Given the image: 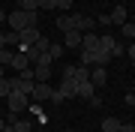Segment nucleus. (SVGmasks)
I'll list each match as a JSON object with an SVG mask.
<instances>
[{"instance_id": "f257e3e1", "label": "nucleus", "mask_w": 135, "mask_h": 132, "mask_svg": "<svg viewBox=\"0 0 135 132\" xmlns=\"http://www.w3.org/2000/svg\"><path fill=\"white\" fill-rule=\"evenodd\" d=\"M6 21H9V27L18 33V30H24V27H36L39 24V12H24V9H15L6 15Z\"/></svg>"}, {"instance_id": "f03ea898", "label": "nucleus", "mask_w": 135, "mask_h": 132, "mask_svg": "<svg viewBox=\"0 0 135 132\" xmlns=\"http://www.w3.org/2000/svg\"><path fill=\"white\" fill-rule=\"evenodd\" d=\"M6 105H9V114L18 117V114L30 105V96H27V93H21V90H12L9 96H6Z\"/></svg>"}, {"instance_id": "7ed1b4c3", "label": "nucleus", "mask_w": 135, "mask_h": 132, "mask_svg": "<svg viewBox=\"0 0 135 132\" xmlns=\"http://www.w3.org/2000/svg\"><path fill=\"white\" fill-rule=\"evenodd\" d=\"M39 27H24V30H18V51H24V48H30V45H36V39H39Z\"/></svg>"}, {"instance_id": "20e7f679", "label": "nucleus", "mask_w": 135, "mask_h": 132, "mask_svg": "<svg viewBox=\"0 0 135 132\" xmlns=\"http://www.w3.org/2000/svg\"><path fill=\"white\" fill-rule=\"evenodd\" d=\"M51 90H54V87H48V81H36V87H33V93H30V96H33L36 102H45V99L51 96Z\"/></svg>"}, {"instance_id": "39448f33", "label": "nucleus", "mask_w": 135, "mask_h": 132, "mask_svg": "<svg viewBox=\"0 0 135 132\" xmlns=\"http://www.w3.org/2000/svg\"><path fill=\"white\" fill-rule=\"evenodd\" d=\"M96 27V18H87V15H75V30L78 33H90Z\"/></svg>"}, {"instance_id": "423d86ee", "label": "nucleus", "mask_w": 135, "mask_h": 132, "mask_svg": "<svg viewBox=\"0 0 135 132\" xmlns=\"http://www.w3.org/2000/svg\"><path fill=\"white\" fill-rule=\"evenodd\" d=\"M63 48H81V33L78 30H66L63 33Z\"/></svg>"}, {"instance_id": "0eeeda50", "label": "nucleus", "mask_w": 135, "mask_h": 132, "mask_svg": "<svg viewBox=\"0 0 135 132\" xmlns=\"http://www.w3.org/2000/svg\"><path fill=\"white\" fill-rule=\"evenodd\" d=\"M90 81L96 84V87H105V81H108V72H105V66H93V69H90Z\"/></svg>"}, {"instance_id": "6e6552de", "label": "nucleus", "mask_w": 135, "mask_h": 132, "mask_svg": "<svg viewBox=\"0 0 135 132\" xmlns=\"http://www.w3.org/2000/svg\"><path fill=\"white\" fill-rule=\"evenodd\" d=\"M81 48L84 51H96L99 48V36L93 33V30H90V33H81Z\"/></svg>"}, {"instance_id": "1a4fd4ad", "label": "nucleus", "mask_w": 135, "mask_h": 132, "mask_svg": "<svg viewBox=\"0 0 135 132\" xmlns=\"http://www.w3.org/2000/svg\"><path fill=\"white\" fill-rule=\"evenodd\" d=\"M57 90H60V93H63V96H66V99H72V96H78V84H75L72 78H63V84H60Z\"/></svg>"}, {"instance_id": "9d476101", "label": "nucleus", "mask_w": 135, "mask_h": 132, "mask_svg": "<svg viewBox=\"0 0 135 132\" xmlns=\"http://www.w3.org/2000/svg\"><path fill=\"white\" fill-rule=\"evenodd\" d=\"M111 60H114L111 51H105V48H96V51H93V63H96V66H108Z\"/></svg>"}, {"instance_id": "9b49d317", "label": "nucleus", "mask_w": 135, "mask_h": 132, "mask_svg": "<svg viewBox=\"0 0 135 132\" xmlns=\"http://www.w3.org/2000/svg\"><path fill=\"white\" fill-rule=\"evenodd\" d=\"M108 18H111V24H126L129 12H126V6H114V12H111Z\"/></svg>"}, {"instance_id": "f8f14e48", "label": "nucleus", "mask_w": 135, "mask_h": 132, "mask_svg": "<svg viewBox=\"0 0 135 132\" xmlns=\"http://www.w3.org/2000/svg\"><path fill=\"white\" fill-rule=\"evenodd\" d=\"M93 93H96V84H93V81H81V84H78V96L90 99Z\"/></svg>"}, {"instance_id": "ddd939ff", "label": "nucleus", "mask_w": 135, "mask_h": 132, "mask_svg": "<svg viewBox=\"0 0 135 132\" xmlns=\"http://www.w3.org/2000/svg\"><path fill=\"white\" fill-rule=\"evenodd\" d=\"M51 78V66H33V81H48Z\"/></svg>"}, {"instance_id": "4468645a", "label": "nucleus", "mask_w": 135, "mask_h": 132, "mask_svg": "<svg viewBox=\"0 0 135 132\" xmlns=\"http://www.w3.org/2000/svg\"><path fill=\"white\" fill-rule=\"evenodd\" d=\"M57 27L66 33V30H75V15H63V18H57Z\"/></svg>"}, {"instance_id": "2eb2a0df", "label": "nucleus", "mask_w": 135, "mask_h": 132, "mask_svg": "<svg viewBox=\"0 0 135 132\" xmlns=\"http://www.w3.org/2000/svg\"><path fill=\"white\" fill-rule=\"evenodd\" d=\"M72 81H75V84H81V81H90V69H87V66H75V75H72Z\"/></svg>"}, {"instance_id": "dca6fc26", "label": "nucleus", "mask_w": 135, "mask_h": 132, "mask_svg": "<svg viewBox=\"0 0 135 132\" xmlns=\"http://www.w3.org/2000/svg\"><path fill=\"white\" fill-rule=\"evenodd\" d=\"M12 66H18V69H27V66H30L27 54H24V51H15V57H12Z\"/></svg>"}, {"instance_id": "f3484780", "label": "nucleus", "mask_w": 135, "mask_h": 132, "mask_svg": "<svg viewBox=\"0 0 135 132\" xmlns=\"http://www.w3.org/2000/svg\"><path fill=\"white\" fill-rule=\"evenodd\" d=\"M117 129H120V120L117 117H105L102 120V132H117Z\"/></svg>"}, {"instance_id": "a211bd4d", "label": "nucleus", "mask_w": 135, "mask_h": 132, "mask_svg": "<svg viewBox=\"0 0 135 132\" xmlns=\"http://www.w3.org/2000/svg\"><path fill=\"white\" fill-rule=\"evenodd\" d=\"M18 9H24V12H39V0H18Z\"/></svg>"}, {"instance_id": "6ab92c4d", "label": "nucleus", "mask_w": 135, "mask_h": 132, "mask_svg": "<svg viewBox=\"0 0 135 132\" xmlns=\"http://www.w3.org/2000/svg\"><path fill=\"white\" fill-rule=\"evenodd\" d=\"M114 45H117V39H114V36H111V33H105V36H99V48H105V51H111V48H114Z\"/></svg>"}, {"instance_id": "aec40b11", "label": "nucleus", "mask_w": 135, "mask_h": 132, "mask_svg": "<svg viewBox=\"0 0 135 132\" xmlns=\"http://www.w3.org/2000/svg\"><path fill=\"white\" fill-rule=\"evenodd\" d=\"M12 57H15V51L0 48V66H12Z\"/></svg>"}, {"instance_id": "412c9836", "label": "nucleus", "mask_w": 135, "mask_h": 132, "mask_svg": "<svg viewBox=\"0 0 135 132\" xmlns=\"http://www.w3.org/2000/svg\"><path fill=\"white\" fill-rule=\"evenodd\" d=\"M120 33L126 36V39H135V24H132V21H126V24H120Z\"/></svg>"}, {"instance_id": "4be33fe9", "label": "nucleus", "mask_w": 135, "mask_h": 132, "mask_svg": "<svg viewBox=\"0 0 135 132\" xmlns=\"http://www.w3.org/2000/svg\"><path fill=\"white\" fill-rule=\"evenodd\" d=\"M12 93V84H9V78H0V99H6Z\"/></svg>"}, {"instance_id": "5701e85b", "label": "nucleus", "mask_w": 135, "mask_h": 132, "mask_svg": "<svg viewBox=\"0 0 135 132\" xmlns=\"http://www.w3.org/2000/svg\"><path fill=\"white\" fill-rule=\"evenodd\" d=\"M36 48H39V54H45V51L51 48V39H48V36H39V39H36Z\"/></svg>"}, {"instance_id": "b1692460", "label": "nucleus", "mask_w": 135, "mask_h": 132, "mask_svg": "<svg viewBox=\"0 0 135 132\" xmlns=\"http://www.w3.org/2000/svg\"><path fill=\"white\" fill-rule=\"evenodd\" d=\"M54 9H60V12H69V9H72V0H54Z\"/></svg>"}, {"instance_id": "393cba45", "label": "nucleus", "mask_w": 135, "mask_h": 132, "mask_svg": "<svg viewBox=\"0 0 135 132\" xmlns=\"http://www.w3.org/2000/svg\"><path fill=\"white\" fill-rule=\"evenodd\" d=\"M48 54H51L54 60H57L60 54H63V45H60V42H51V48H48Z\"/></svg>"}, {"instance_id": "a878e982", "label": "nucleus", "mask_w": 135, "mask_h": 132, "mask_svg": "<svg viewBox=\"0 0 135 132\" xmlns=\"http://www.w3.org/2000/svg\"><path fill=\"white\" fill-rule=\"evenodd\" d=\"M51 60H54L51 54H39V60H36L33 66H51Z\"/></svg>"}, {"instance_id": "bb28decb", "label": "nucleus", "mask_w": 135, "mask_h": 132, "mask_svg": "<svg viewBox=\"0 0 135 132\" xmlns=\"http://www.w3.org/2000/svg\"><path fill=\"white\" fill-rule=\"evenodd\" d=\"M63 99H66V96H63L60 90H51V96H48V102H54V105H60Z\"/></svg>"}, {"instance_id": "cd10ccee", "label": "nucleus", "mask_w": 135, "mask_h": 132, "mask_svg": "<svg viewBox=\"0 0 135 132\" xmlns=\"http://www.w3.org/2000/svg\"><path fill=\"white\" fill-rule=\"evenodd\" d=\"M90 105H93V108L102 105V96H99V93H93V96H90Z\"/></svg>"}, {"instance_id": "c85d7f7f", "label": "nucleus", "mask_w": 135, "mask_h": 132, "mask_svg": "<svg viewBox=\"0 0 135 132\" xmlns=\"http://www.w3.org/2000/svg\"><path fill=\"white\" fill-rule=\"evenodd\" d=\"M117 132H135V123H120V129Z\"/></svg>"}, {"instance_id": "c756f323", "label": "nucleus", "mask_w": 135, "mask_h": 132, "mask_svg": "<svg viewBox=\"0 0 135 132\" xmlns=\"http://www.w3.org/2000/svg\"><path fill=\"white\" fill-rule=\"evenodd\" d=\"M39 9H54V0H39Z\"/></svg>"}, {"instance_id": "7c9ffc66", "label": "nucleus", "mask_w": 135, "mask_h": 132, "mask_svg": "<svg viewBox=\"0 0 135 132\" xmlns=\"http://www.w3.org/2000/svg\"><path fill=\"white\" fill-rule=\"evenodd\" d=\"M123 102L129 105V108H135V93H126V99H123Z\"/></svg>"}, {"instance_id": "2f4dec72", "label": "nucleus", "mask_w": 135, "mask_h": 132, "mask_svg": "<svg viewBox=\"0 0 135 132\" xmlns=\"http://www.w3.org/2000/svg\"><path fill=\"white\" fill-rule=\"evenodd\" d=\"M6 126H9V120H3V117H0V132H6Z\"/></svg>"}, {"instance_id": "473e14b6", "label": "nucleus", "mask_w": 135, "mask_h": 132, "mask_svg": "<svg viewBox=\"0 0 135 132\" xmlns=\"http://www.w3.org/2000/svg\"><path fill=\"white\" fill-rule=\"evenodd\" d=\"M0 48H6V33H0Z\"/></svg>"}, {"instance_id": "72a5a7b5", "label": "nucleus", "mask_w": 135, "mask_h": 132, "mask_svg": "<svg viewBox=\"0 0 135 132\" xmlns=\"http://www.w3.org/2000/svg\"><path fill=\"white\" fill-rule=\"evenodd\" d=\"M129 57H132V60H135V42H132V45H129Z\"/></svg>"}, {"instance_id": "f704fd0d", "label": "nucleus", "mask_w": 135, "mask_h": 132, "mask_svg": "<svg viewBox=\"0 0 135 132\" xmlns=\"http://www.w3.org/2000/svg\"><path fill=\"white\" fill-rule=\"evenodd\" d=\"M0 21H6V12H3V9H0Z\"/></svg>"}, {"instance_id": "c9c22d12", "label": "nucleus", "mask_w": 135, "mask_h": 132, "mask_svg": "<svg viewBox=\"0 0 135 132\" xmlns=\"http://www.w3.org/2000/svg\"><path fill=\"white\" fill-rule=\"evenodd\" d=\"M0 78H3V66H0Z\"/></svg>"}, {"instance_id": "e433bc0d", "label": "nucleus", "mask_w": 135, "mask_h": 132, "mask_svg": "<svg viewBox=\"0 0 135 132\" xmlns=\"http://www.w3.org/2000/svg\"><path fill=\"white\" fill-rule=\"evenodd\" d=\"M132 24H135V15H132Z\"/></svg>"}, {"instance_id": "4c0bfd02", "label": "nucleus", "mask_w": 135, "mask_h": 132, "mask_svg": "<svg viewBox=\"0 0 135 132\" xmlns=\"http://www.w3.org/2000/svg\"><path fill=\"white\" fill-rule=\"evenodd\" d=\"M66 132H75V129H66Z\"/></svg>"}, {"instance_id": "58836bf2", "label": "nucleus", "mask_w": 135, "mask_h": 132, "mask_svg": "<svg viewBox=\"0 0 135 132\" xmlns=\"http://www.w3.org/2000/svg\"><path fill=\"white\" fill-rule=\"evenodd\" d=\"M30 132H36V129H30Z\"/></svg>"}]
</instances>
